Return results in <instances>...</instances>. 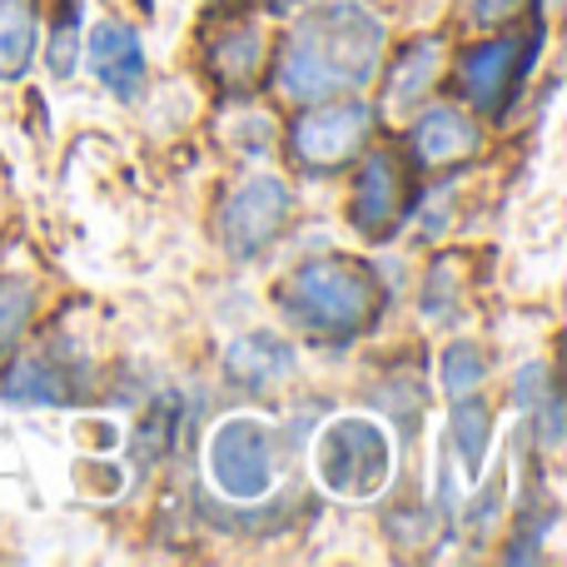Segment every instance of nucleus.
<instances>
[{
  "label": "nucleus",
  "instance_id": "8",
  "mask_svg": "<svg viewBox=\"0 0 567 567\" xmlns=\"http://www.w3.org/2000/svg\"><path fill=\"white\" fill-rule=\"evenodd\" d=\"M399 215H403V165L389 150H373V155L363 159L359 179H353L349 219L363 239H389Z\"/></svg>",
  "mask_w": 567,
  "mask_h": 567
},
{
  "label": "nucleus",
  "instance_id": "20",
  "mask_svg": "<svg viewBox=\"0 0 567 567\" xmlns=\"http://www.w3.org/2000/svg\"><path fill=\"white\" fill-rule=\"evenodd\" d=\"M513 6H518V0H468V20L473 25H493V20H503Z\"/></svg>",
  "mask_w": 567,
  "mask_h": 567
},
{
  "label": "nucleus",
  "instance_id": "11",
  "mask_svg": "<svg viewBox=\"0 0 567 567\" xmlns=\"http://www.w3.org/2000/svg\"><path fill=\"white\" fill-rule=\"evenodd\" d=\"M75 379H70V369L60 359H45V353H25V359L16 363V369L6 373V383H0V399L6 403H35V409H50V403H70L75 399Z\"/></svg>",
  "mask_w": 567,
  "mask_h": 567
},
{
  "label": "nucleus",
  "instance_id": "3",
  "mask_svg": "<svg viewBox=\"0 0 567 567\" xmlns=\"http://www.w3.org/2000/svg\"><path fill=\"white\" fill-rule=\"evenodd\" d=\"M319 478L339 498H373L389 478V439L369 419H339L319 439Z\"/></svg>",
  "mask_w": 567,
  "mask_h": 567
},
{
  "label": "nucleus",
  "instance_id": "9",
  "mask_svg": "<svg viewBox=\"0 0 567 567\" xmlns=\"http://www.w3.org/2000/svg\"><path fill=\"white\" fill-rule=\"evenodd\" d=\"M85 60H90V75L115 100H125V105L140 100V90H145V45H140L135 25L100 20L85 35Z\"/></svg>",
  "mask_w": 567,
  "mask_h": 567
},
{
  "label": "nucleus",
  "instance_id": "19",
  "mask_svg": "<svg viewBox=\"0 0 567 567\" xmlns=\"http://www.w3.org/2000/svg\"><path fill=\"white\" fill-rule=\"evenodd\" d=\"M478 383H483V353L473 343H449V353H443V389H449V399H468V393H478Z\"/></svg>",
  "mask_w": 567,
  "mask_h": 567
},
{
  "label": "nucleus",
  "instance_id": "2",
  "mask_svg": "<svg viewBox=\"0 0 567 567\" xmlns=\"http://www.w3.org/2000/svg\"><path fill=\"white\" fill-rule=\"evenodd\" d=\"M279 309L313 339L349 343L379 313V284L353 259H309L279 284Z\"/></svg>",
  "mask_w": 567,
  "mask_h": 567
},
{
  "label": "nucleus",
  "instance_id": "18",
  "mask_svg": "<svg viewBox=\"0 0 567 567\" xmlns=\"http://www.w3.org/2000/svg\"><path fill=\"white\" fill-rule=\"evenodd\" d=\"M453 439H458V453L468 458V468H478L483 453H488V409L478 399H458V413H453Z\"/></svg>",
  "mask_w": 567,
  "mask_h": 567
},
{
  "label": "nucleus",
  "instance_id": "1",
  "mask_svg": "<svg viewBox=\"0 0 567 567\" xmlns=\"http://www.w3.org/2000/svg\"><path fill=\"white\" fill-rule=\"evenodd\" d=\"M383 60V25L353 0L323 6L303 16L299 25L284 35L275 85L279 95L313 105V100L343 95V90H363Z\"/></svg>",
  "mask_w": 567,
  "mask_h": 567
},
{
  "label": "nucleus",
  "instance_id": "13",
  "mask_svg": "<svg viewBox=\"0 0 567 567\" xmlns=\"http://www.w3.org/2000/svg\"><path fill=\"white\" fill-rule=\"evenodd\" d=\"M289 373V349L269 333H255V339H239L229 349V379H239L245 389H275V383Z\"/></svg>",
  "mask_w": 567,
  "mask_h": 567
},
{
  "label": "nucleus",
  "instance_id": "4",
  "mask_svg": "<svg viewBox=\"0 0 567 567\" xmlns=\"http://www.w3.org/2000/svg\"><path fill=\"white\" fill-rule=\"evenodd\" d=\"M538 35H523V30H503V35H488L478 45H468L458 55V95L468 100L483 115H503L508 100L518 95L523 75H528V60L538 50Z\"/></svg>",
  "mask_w": 567,
  "mask_h": 567
},
{
  "label": "nucleus",
  "instance_id": "7",
  "mask_svg": "<svg viewBox=\"0 0 567 567\" xmlns=\"http://www.w3.org/2000/svg\"><path fill=\"white\" fill-rule=\"evenodd\" d=\"M289 205H293L289 185H279V179H245V185L225 199V209H219V235H225L229 255L235 259L259 255L284 229Z\"/></svg>",
  "mask_w": 567,
  "mask_h": 567
},
{
  "label": "nucleus",
  "instance_id": "16",
  "mask_svg": "<svg viewBox=\"0 0 567 567\" xmlns=\"http://www.w3.org/2000/svg\"><path fill=\"white\" fill-rule=\"evenodd\" d=\"M50 10V65L55 75H70L75 65V45H80V0H45Z\"/></svg>",
  "mask_w": 567,
  "mask_h": 567
},
{
  "label": "nucleus",
  "instance_id": "12",
  "mask_svg": "<svg viewBox=\"0 0 567 567\" xmlns=\"http://www.w3.org/2000/svg\"><path fill=\"white\" fill-rule=\"evenodd\" d=\"M35 6L30 0H0V75L20 80L35 60Z\"/></svg>",
  "mask_w": 567,
  "mask_h": 567
},
{
  "label": "nucleus",
  "instance_id": "21",
  "mask_svg": "<svg viewBox=\"0 0 567 567\" xmlns=\"http://www.w3.org/2000/svg\"><path fill=\"white\" fill-rule=\"evenodd\" d=\"M269 6H279V10H289V6H303V0H269Z\"/></svg>",
  "mask_w": 567,
  "mask_h": 567
},
{
  "label": "nucleus",
  "instance_id": "15",
  "mask_svg": "<svg viewBox=\"0 0 567 567\" xmlns=\"http://www.w3.org/2000/svg\"><path fill=\"white\" fill-rule=\"evenodd\" d=\"M439 40H419V45H409L403 50V60L399 65H393V80H389V100L393 105H403V100H419L423 90L433 85V80H439Z\"/></svg>",
  "mask_w": 567,
  "mask_h": 567
},
{
  "label": "nucleus",
  "instance_id": "17",
  "mask_svg": "<svg viewBox=\"0 0 567 567\" xmlns=\"http://www.w3.org/2000/svg\"><path fill=\"white\" fill-rule=\"evenodd\" d=\"M30 309H35V284L30 279H0V353H10V343L20 339Z\"/></svg>",
  "mask_w": 567,
  "mask_h": 567
},
{
  "label": "nucleus",
  "instance_id": "5",
  "mask_svg": "<svg viewBox=\"0 0 567 567\" xmlns=\"http://www.w3.org/2000/svg\"><path fill=\"white\" fill-rule=\"evenodd\" d=\"M209 473H215L219 493L239 503H255L275 488L279 478V439L269 423L259 419H229L219 423L215 443H209Z\"/></svg>",
  "mask_w": 567,
  "mask_h": 567
},
{
  "label": "nucleus",
  "instance_id": "6",
  "mask_svg": "<svg viewBox=\"0 0 567 567\" xmlns=\"http://www.w3.org/2000/svg\"><path fill=\"white\" fill-rule=\"evenodd\" d=\"M373 130V110L363 100L349 105H303V115L289 130V150L303 159L309 169H333L343 159H353L363 150V135Z\"/></svg>",
  "mask_w": 567,
  "mask_h": 567
},
{
  "label": "nucleus",
  "instance_id": "14",
  "mask_svg": "<svg viewBox=\"0 0 567 567\" xmlns=\"http://www.w3.org/2000/svg\"><path fill=\"white\" fill-rule=\"evenodd\" d=\"M259 55H265V35H259V25L255 20H239V25H229L225 35L215 40L209 65H215V75L229 80V85H249V80H255Z\"/></svg>",
  "mask_w": 567,
  "mask_h": 567
},
{
  "label": "nucleus",
  "instance_id": "10",
  "mask_svg": "<svg viewBox=\"0 0 567 567\" xmlns=\"http://www.w3.org/2000/svg\"><path fill=\"white\" fill-rule=\"evenodd\" d=\"M473 150H478V125H473L458 105L423 110L409 135V155L419 159V165H458Z\"/></svg>",
  "mask_w": 567,
  "mask_h": 567
}]
</instances>
